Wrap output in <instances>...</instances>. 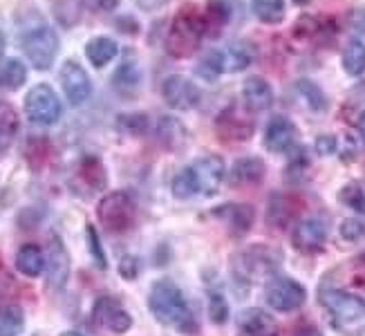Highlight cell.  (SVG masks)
Wrapping results in <instances>:
<instances>
[{
    "label": "cell",
    "mask_w": 365,
    "mask_h": 336,
    "mask_svg": "<svg viewBox=\"0 0 365 336\" xmlns=\"http://www.w3.org/2000/svg\"><path fill=\"white\" fill-rule=\"evenodd\" d=\"M47 157H50V141L45 137H31L25 146V159L31 170H41L47 164Z\"/></svg>",
    "instance_id": "f35d334b"
},
{
    "label": "cell",
    "mask_w": 365,
    "mask_h": 336,
    "mask_svg": "<svg viewBox=\"0 0 365 336\" xmlns=\"http://www.w3.org/2000/svg\"><path fill=\"white\" fill-rule=\"evenodd\" d=\"M141 83V70H139V61L135 58V54H125V58L119 63V68L113 74V86L119 92H133L137 90Z\"/></svg>",
    "instance_id": "83f0119b"
},
{
    "label": "cell",
    "mask_w": 365,
    "mask_h": 336,
    "mask_svg": "<svg viewBox=\"0 0 365 336\" xmlns=\"http://www.w3.org/2000/svg\"><path fill=\"white\" fill-rule=\"evenodd\" d=\"M45 269H47V287L54 292H61L70 278V253L56 233H52L50 243H47Z\"/></svg>",
    "instance_id": "7c38bea8"
},
{
    "label": "cell",
    "mask_w": 365,
    "mask_h": 336,
    "mask_svg": "<svg viewBox=\"0 0 365 336\" xmlns=\"http://www.w3.org/2000/svg\"><path fill=\"white\" fill-rule=\"evenodd\" d=\"M325 243H327V224L321 218H305L296 222L292 233V245L300 253H319L323 251Z\"/></svg>",
    "instance_id": "e0dca14e"
},
{
    "label": "cell",
    "mask_w": 365,
    "mask_h": 336,
    "mask_svg": "<svg viewBox=\"0 0 365 336\" xmlns=\"http://www.w3.org/2000/svg\"><path fill=\"white\" fill-rule=\"evenodd\" d=\"M155 139L160 141V146H164L166 151H180L188 139V133L180 119L162 117L155 123Z\"/></svg>",
    "instance_id": "cb8c5ba5"
},
{
    "label": "cell",
    "mask_w": 365,
    "mask_h": 336,
    "mask_svg": "<svg viewBox=\"0 0 365 336\" xmlns=\"http://www.w3.org/2000/svg\"><path fill=\"white\" fill-rule=\"evenodd\" d=\"M282 265L280 249L272 245H249L233 258V274L237 280L258 282L264 278H274Z\"/></svg>",
    "instance_id": "277c9868"
},
{
    "label": "cell",
    "mask_w": 365,
    "mask_h": 336,
    "mask_svg": "<svg viewBox=\"0 0 365 336\" xmlns=\"http://www.w3.org/2000/svg\"><path fill=\"white\" fill-rule=\"evenodd\" d=\"M162 97L168 108L186 112V110H193L200 106L202 90L197 88L193 78H188L184 74H170L162 83Z\"/></svg>",
    "instance_id": "8fae6325"
},
{
    "label": "cell",
    "mask_w": 365,
    "mask_h": 336,
    "mask_svg": "<svg viewBox=\"0 0 365 336\" xmlns=\"http://www.w3.org/2000/svg\"><path fill=\"white\" fill-rule=\"evenodd\" d=\"M148 310L162 325L184 336H195L200 332L197 316L190 310L180 287L168 278L153 282L148 294Z\"/></svg>",
    "instance_id": "6da1fadb"
},
{
    "label": "cell",
    "mask_w": 365,
    "mask_h": 336,
    "mask_svg": "<svg viewBox=\"0 0 365 336\" xmlns=\"http://www.w3.org/2000/svg\"><path fill=\"white\" fill-rule=\"evenodd\" d=\"M314 151L319 153V155H334L339 151V141L334 135H321L319 139L314 141Z\"/></svg>",
    "instance_id": "f6af8a7d"
},
{
    "label": "cell",
    "mask_w": 365,
    "mask_h": 336,
    "mask_svg": "<svg viewBox=\"0 0 365 336\" xmlns=\"http://www.w3.org/2000/svg\"><path fill=\"white\" fill-rule=\"evenodd\" d=\"M117 131L130 137H141L150 131V119L146 112H121L115 121Z\"/></svg>",
    "instance_id": "e575fe53"
},
{
    "label": "cell",
    "mask_w": 365,
    "mask_h": 336,
    "mask_svg": "<svg viewBox=\"0 0 365 336\" xmlns=\"http://www.w3.org/2000/svg\"><path fill=\"white\" fill-rule=\"evenodd\" d=\"M86 235H88V249H90V255H92L94 265H97L99 269H106L108 267L106 251H103V245H101V240H99V233H97V229L92 227V224H88V227H86Z\"/></svg>",
    "instance_id": "60d3db41"
},
{
    "label": "cell",
    "mask_w": 365,
    "mask_h": 336,
    "mask_svg": "<svg viewBox=\"0 0 365 336\" xmlns=\"http://www.w3.org/2000/svg\"><path fill=\"white\" fill-rule=\"evenodd\" d=\"M253 16L264 25H278L284 21L287 14V3L284 0H251Z\"/></svg>",
    "instance_id": "4dcf8cb0"
},
{
    "label": "cell",
    "mask_w": 365,
    "mask_h": 336,
    "mask_svg": "<svg viewBox=\"0 0 365 336\" xmlns=\"http://www.w3.org/2000/svg\"><path fill=\"white\" fill-rule=\"evenodd\" d=\"M211 218L225 224L229 235L245 238L251 231L253 222H256V209L247 202H229V204H222L217 209H213Z\"/></svg>",
    "instance_id": "5bb4252c"
},
{
    "label": "cell",
    "mask_w": 365,
    "mask_h": 336,
    "mask_svg": "<svg viewBox=\"0 0 365 336\" xmlns=\"http://www.w3.org/2000/svg\"><path fill=\"white\" fill-rule=\"evenodd\" d=\"M274 88L262 76H249L242 86V103L249 112H264L274 106Z\"/></svg>",
    "instance_id": "603a6c76"
},
{
    "label": "cell",
    "mask_w": 365,
    "mask_h": 336,
    "mask_svg": "<svg viewBox=\"0 0 365 336\" xmlns=\"http://www.w3.org/2000/svg\"><path fill=\"white\" fill-rule=\"evenodd\" d=\"M341 63H343V70L350 76H363L365 74V43L361 39H352L345 45Z\"/></svg>",
    "instance_id": "836d02e7"
},
{
    "label": "cell",
    "mask_w": 365,
    "mask_h": 336,
    "mask_svg": "<svg viewBox=\"0 0 365 336\" xmlns=\"http://www.w3.org/2000/svg\"><path fill=\"white\" fill-rule=\"evenodd\" d=\"M356 128H359L361 139L365 141V110H361V112H359V117H356Z\"/></svg>",
    "instance_id": "f907efd6"
},
{
    "label": "cell",
    "mask_w": 365,
    "mask_h": 336,
    "mask_svg": "<svg viewBox=\"0 0 365 336\" xmlns=\"http://www.w3.org/2000/svg\"><path fill=\"white\" fill-rule=\"evenodd\" d=\"M119 54V45L110 36H94L86 43V56L94 68H106Z\"/></svg>",
    "instance_id": "4316f807"
},
{
    "label": "cell",
    "mask_w": 365,
    "mask_h": 336,
    "mask_svg": "<svg viewBox=\"0 0 365 336\" xmlns=\"http://www.w3.org/2000/svg\"><path fill=\"white\" fill-rule=\"evenodd\" d=\"M27 81V66L21 58H5L0 63V88L7 92L21 90Z\"/></svg>",
    "instance_id": "f546056e"
},
{
    "label": "cell",
    "mask_w": 365,
    "mask_h": 336,
    "mask_svg": "<svg viewBox=\"0 0 365 336\" xmlns=\"http://www.w3.org/2000/svg\"><path fill=\"white\" fill-rule=\"evenodd\" d=\"M206 39V21L204 11L197 9V5L186 3L175 14L168 34H166V52L173 58H188L200 50L202 41Z\"/></svg>",
    "instance_id": "7a4b0ae2"
},
{
    "label": "cell",
    "mask_w": 365,
    "mask_h": 336,
    "mask_svg": "<svg viewBox=\"0 0 365 336\" xmlns=\"http://www.w3.org/2000/svg\"><path fill=\"white\" fill-rule=\"evenodd\" d=\"M339 202L359 215H365V182L352 180L339 190Z\"/></svg>",
    "instance_id": "8d00e7d4"
},
{
    "label": "cell",
    "mask_w": 365,
    "mask_h": 336,
    "mask_svg": "<svg viewBox=\"0 0 365 336\" xmlns=\"http://www.w3.org/2000/svg\"><path fill=\"white\" fill-rule=\"evenodd\" d=\"M58 76H61V86H63V92H66L70 106L78 108L90 99L92 81H90L88 72L83 70V66H78L74 58H68L63 63Z\"/></svg>",
    "instance_id": "9a60e30c"
},
{
    "label": "cell",
    "mask_w": 365,
    "mask_h": 336,
    "mask_svg": "<svg viewBox=\"0 0 365 336\" xmlns=\"http://www.w3.org/2000/svg\"><path fill=\"white\" fill-rule=\"evenodd\" d=\"M78 182H81L90 193H97V190H103L106 184H108V175H106V168H103V162L99 157L94 155H88L81 159V164H78Z\"/></svg>",
    "instance_id": "d4e9b609"
},
{
    "label": "cell",
    "mask_w": 365,
    "mask_h": 336,
    "mask_svg": "<svg viewBox=\"0 0 365 336\" xmlns=\"http://www.w3.org/2000/svg\"><path fill=\"white\" fill-rule=\"evenodd\" d=\"M253 58H256V50H253L251 43L231 41L222 47H213V50L200 61L197 74L206 78V81H215L220 74L245 72L253 63Z\"/></svg>",
    "instance_id": "3957f363"
},
{
    "label": "cell",
    "mask_w": 365,
    "mask_h": 336,
    "mask_svg": "<svg viewBox=\"0 0 365 336\" xmlns=\"http://www.w3.org/2000/svg\"><path fill=\"white\" fill-rule=\"evenodd\" d=\"M354 287H356V292H354V294L365 302V278H356V280H354Z\"/></svg>",
    "instance_id": "816d5d0a"
},
{
    "label": "cell",
    "mask_w": 365,
    "mask_h": 336,
    "mask_svg": "<svg viewBox=\"0 0 365 336\" xmlns=\"http://www.w3.org/2000/svg\"><path fill=\"white\" fill-rule=\"evenodd\" d=\"M294 336H323V334L319 332V327H314V325H303V327H298V330L294 332Z\"/></svg>",
    "instance_id": "681fc988"
},
{
    "label": "cell",
    "mask_w": 365,
    "mask_h": 336,
    "mask_svg": "<svg viewBox=\"0 0 365 336\" xmlns=\"http://www.w3.org/2000/svg\"><path fill=\"white\" fill-rule=\"evenodd\" d=\"M350 27L359 34H365V9H354L350 14Z\"/></svg>",
    "instance_id": "c3c4849f"
},
{
    "label": "cell",
    "mask_w": 365,
    "mask_h": 336,
    "mask_svg": "<svg viewBox=\"0 0 365 336\" xmlns=\"http://www.w3.org/2000/svg\"><path fill=\"white\" fill-rule=\"evenodd\" d=\"M61 336H83V334H78V332H63Z\"/></svg>",
    "instance_id": "db71d44e"
},
{
    "label": "cell",
    "mask_w": 365,
    "mask_h": 336,
    "mask_svg": "<svg viewBox=\"0 0 365 336\" xmlns=\"http://www.w3.org/2000/svg\"><path fill=\"white\" fill-rule=\"evenodd\" d=\"M97 220L108 233H125L135 227L137 204L128 190H113L99 200Z\"/></svg>",
    "instance_id": "8992f818"
},
{
    "label": "cell",
    "mask_w": 365,
    "mask_h": 336,
    "mask_svg": "<svg viewBox=\"0 0 365 336\" xmlns=\"http://www.w3.org/2000/svg\"><path fill=\"white\" fill-rule=\"evenodd\" d=\"M309 168V159H307V153L303 148H294V157L287 166V178L294 180V182H300L305 178V173Z\"/></svg>",
    "instance_id": "b9f144b4"
},
{
    "label": "cell",
    "mask_w": 365,
    "mask_h": 336,
    "mask_svg": "<svg viewBox=\"0 0 365 336\" xmlns=\"http://www.w3.org/2000/svg\"><path fill=\"white\" fill-rule=\"evenodd\" d=\"M23 108H25L27 119L36 126H54L63 115L58 94L47 83H38L34 88H29V92L25 94Z\"/></svg>",
    "instance_id": "ba28073f"
},
{
    "label": "cell",
    "mask_w": 365,
    "mask_h": 336,
    "mask_svg": "<svg viewBox=\"0 0 365 336\" xmlns=\"http://www.w3.org/2000/svg\"><path fill=\"white\" fill-rule=\"evenodd\" d=\"M321 305L329 312L331 323L343 332H356L365 327V302L354 292L325 287L321 290Z\"/></svg>",
    "instance_id": "5b68a950"
},
{
    "label": "cell",
    "mask_w": 365,
    "mask_h": 336,
    "mask_svg": "<svg viewBox=\"0 0 365 336\" xmlns=\"http://www.w3.org/2000/svg\"><path fill=\"white\" fill-rule=\"evenodd\" d=\"M5 54V36H3V31H0V58H3Z\"/></svg>",
    "instance_id": "f5cc1de1"
},
{
    "label": "cell",
    "mask_w": 365,
    "mask_h": 336,
    "mask_svg": "<svg viewBox=\"0 0 365 336\" xmlns=\"http://www.w3.org/2000/svg\"><path fill=\"white\" fill-rule=\"evenodd\" d=\"M267 175V166L260 157L256 155H245L237 157L231 164L227 180L233 188H247V186H258Z\"/></svg>",
    "instance_id": "ffe728a7"
},
{
    "label": "cell",
    "mask_w": 365,
    "mask_h": 336,
    "mask_svg": "<svg viewBox=\"0 0 365 336\" xmlns=\"http://www.w3.org/2000/svg\"><path fill=\"white\" fill-rule=\"evenodd\" d=\"M300 213V200L289 193H274L267 202V224L274 229H287Z\"/></svg>",
    "instance_id": "44dd1931"
},
{
    "label": "cell",
    "mask_w": 365,
    "mask_h": 336,
    "mask_svg": "<svg viewBox=\"0 0 365 336\" xmlns=\"http://www.w3.org/2000/svg\"><path fill=\"white\" fill-rule=\"evenodd\" d=\"M264 300L272 310L289 314V312H296L305 305L307 290H305V285H300L298 280L276 274L274 278H269V282L264 287Z\"/></svg>",
    "instance_id": "9c48e42d"
},
{
    "label": "cell",
    "mask_w": 365,
    "mask_h": 336,
    "mask_svg": "<svg viewBox=\"0 0 365 336\" xmlns=\"http://www.w3.org/2000/svg\"><path fill=\"white\" fill-rule=\"evenodd\" d=\"M139 271H141V265H139L137 255L125 253L123 258L119 260V276L123 280H135V278H139Z\"/></svg>",
    "instance_id": "ee69618b"
},
{
    "label": "cell",
    "mask_w": 365,
    "mask_h": 336,
    "mask_svg": "<svg viewBox=\"0 0 365 336\" xmlns=\"http://www.w3.org/2000/svg\"><path fill=\"white\" fill-rule=\"evenodd\" d=\"M190 170H193V175H195L200 195H204V198L217 195L222 184H225V180H227V164H225V159L215 153L197 157L195 162L190 164Z\"/></svg>",
    "instance_id": "30bf717a"
},
{
    "label": "cell",
    "mask_w": 365,
    "mask_h": 336,
    "mask_svg": "<svg viewBox=\"0 0 365 336\" xmlns=\"http://www.w3.org/2000/svg\"><path fill=\"white\" fill-rule=\"evenodd\" d=\"M170 193L175 195L178 200H188V198H193V195L200 193L195 175H193V170H190V166L175 173V178L170 180Z\"/></svg>",
    "instance_id": "74e56055"
},
{
    "label": "cell",
    "mask_w": 365,
    "mask_h": 336,
    "mask_svg": "<svg viewBox=\"0 0 365 336\" xmlns=\"http://www.w3.org/2000/svg\"><path fill=\"white\" fill-rule=\"evenodd\" d=\"M237 336H278V323L269 312L249 307L237 318Z\"/></svg>",
    "instance_id": "7402d4cb"
},
{
    "label": "cell",
    "mask_w": 365,
    "mask_h": 336,
    "mask_svg": "<svg viewBox=\"0 0 365 336\" xmlns=\"http://www.w3.org/2000/svg\"><path fill=\"white\" fill-rule=\"evenodd\" d=\"M25 330V312L14 302H0V336H19Z\"/></svg>",
    "instance_id": "d6a6232c"
},
{
    "label": "cell",
    "mask_w": 365,
    "mask_h": 336,
    "mask_svg": "<svg viewBox=\"0 0 365 336\" xmlns=\"http://www.w3.org/2000/svg\"><path fill=\"white\" fill-rule=\"evenodd\" d=\"M215 131L222 141H247L253 135V121L242 110H237L235 103H231L215 119Z\"/></svg>",
    "instance_id": "ac0fdd59"
},
{
    "label": "cell",
    "mask_w": 365,
    "mask_h": 336,
    "mask_svg": "<svg viewBox=\"0 0 365 336\" xmlns=\"http://www.w3.org/2000/svg\"><path fill=\"white\" fill-rule=\"evenodd\" d=\"M245 11V0H206L204 21L206 36H217L222 29L235 23Z\"/></svg>",
    "instance_id": "2e32d148"
},
{
    "label": "cell",
    "mask_w": 365,
    "mask_h": 336,
    "mask_svg": "<svg viewBox=\"0 0 365 336\" xmlns=\"http://www.w3.org/2000/svg\"><path fill=\"white\" fill-rule=\"evenodd\" d=\"M94 323L110 330L113 334H125L133 327V316L113 296H99L92 307Z\"/></svg>",
    "instance_id": "4fadbf2b"
},
{
    "label": "cell",
    "mask_w": 365,
    "mask_h": 336,
    "mask_svg": "<svg viewBox=\"0 0 365 336\" xmlns=\"http://www.w3.org/2000/svg\"><path fill=\"white\" fill-rule=\"evenodd\" d=\"M296 92H298V97L305 101V106L312 110V112H325L327 110V97H325V92L319 83H314L312 78H298L296 81Z\"/></svg>",
    "instance_id": "1f68e13d"
},
{
    "label": "cell",
    "mask_w": 365,
    "mask_h": 336,
    "mask_svg": "<svg viewBox=\"0 0 365 336\" xmlns=\"http://www.w3.org/2000/svg\"><path fill=\"white\" fill-rule=\"evenodd\" d=\"M296 3H300V5H305V3H307V0H296Z\"/></svg>",
    "instance_id": "11a10c76"
},
{
    "label": "cell",
    "mask_w": 365,
    "mask_h": 336,
    "mask_svg": "<svg viewBox=\"0 0 365 336\" xmlns=\"http://www.w3.org/2000/svg\"><path fill=\"white\" fill-rule=\"evenodd\" d=\"M9 287H14V280H11L9 271L3 265V255H0V298L9 294Z\"/></svg>",
    "instance_id": "bcb514c9"
},
{
    "label": "cell",
    "mask_w": 365,
    "mask_h": 336,
    "mask_svg": "<svg viewBox=\"0 0 365 336\" xmlns=\"http://www.w3.org/2000/svg\"><path fill=\"white\" fill-rule=\"evenodd\" d=\"M19 131H21V119L16 115L14 106L0 101V157L11 148Z\"/></svg>",
    "instance_id": "f1b7e54d"
},
{
    "label": "cell",
    "mask_w": 365,
    "mask_h": 336,
    "mask_svg": "<svg viewBox=\"0 0 365 336\" xmlns=\"http://www.w3.org/2000/svg\"><path fill=\"white\" fill-rule=\"evenodd\" d=\"M206 312H209L211 323L225 325L229 321V300H227V296L222 292H217V290H211L209 294H206Z\"/></svg>",
    "instance_id": "ab89813d"
},
{
    "label": "cell",
    "mask_w": 365,
    "mask_h": 336,
    "mask_svg": "<svg viewBox=\"0 0 365 336\" xmlns=\"http://www.w3.org/2000/svg\"><path fill=\"white\" fill-rule=\"evenodd\" d=\"M296 139H298V131L289 117L284 115H276L269 119L267 128H264V148L269 153H289L296 148Z\"/></svg>",
    "instance_id": "d6986e66"
},
{
    "label": "cell",
    "mask_w": 365,
    "mask_h": 336,
    "mask_svg": "<svg viewBox=\"0 0 365 336\" xmlns=\"http://www.w3.org/2000/svg\"><path fill=\"white\" fill-rule=\"evenodd\" d=\"M21 47H23L27 61L31 63V68L38 70V72H45L54 66L61 43H58L56 31L50 25L41 23V25L25 31Z\"/></svg>",
    "instance_id": "52a82bcc"
},
{
    "label": "cell",
    "mask_w": 365,
    "mask_h": 336,
    "mask_svg": "<svg viewBox=\"0 0 365 336\" xmlns=\"http://www.w3.org/2000/svg\"><path fill=\"white\" fill-rule=\"evenodd\" d=\"M90 0H54V16L63 27H74Z\"/></svg>",
    "instance_id": "d590c367"
},
{
    "label": "cell",
    "mask_w": 365,
    "mask_h": 336,
    "mask_svg": "<svg viewBox=\"0 0 365 336\" xmlns=\"http://www.w3.org/2000/svg\"><path fill=\"white\" fill-rule=\"evenodd\" d=\"M341 235L347 240V243H359V240L365 238V224L361 220H343L341 222Z\"/></svg>",
    "instance_id": "7bdbcfd3"
},
{
    "label": "cell",
    "mask_w": 365,
    "mask_h": 336,
    "mask_svg": "<svg viewBox=\"0 0 365 336\" xmlns=\"http://www.w3.org/2000/svg\"><path fill=\"white\" fill-rule=\"evenodd\" d=\"M135 5L141 11H160L168 5V0H135Z\"/></svg>",
    "instance_id": "7dc6e473"
},
{
    "label": "cell",
    "mask_w": 365,
    "mask_h": 336,
    "mask_svg": "<svg viewBox=\"0 0 365 336\" xmlns=\"http://www.w3.org/2000/svg\"><path fill=\"white\" fill-rule=\"evenodd\" d=\"M16 269L21 271L27 278H38L45 271V251L38 245H23L19 251H16Z\"/></svg>",
    "instance_id": "484cf974"
}]
</instances>
